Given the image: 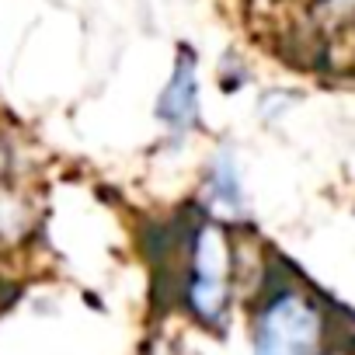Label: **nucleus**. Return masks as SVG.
<instances>
[{
    "label": "nucleus",
    "instance_id": "obj_5",
    "mask_svg": "<svg viewBox=\"0 0 355 355\" xmlns=\"http://www.w3.org/2000/svg\"><path fill=\"white\" fill-rule=\"evenodd\" d=\"M39 223V209L18 185L0 178V251L21 248Z\"/></svg>",
    "mask_w": 355,
    "mask_h": 355
},
{
    "label": "nucleus",
    "instance_id": "obj_1",
    "mask_svg": "<svg viewBox=\"0 0 355 355\" xmlns=\"http://www.w3.org/2000/svg\"><path fill=\"white\" fill-rule=\"evenodd\" d=\"M174 282L178 303L202 331L227 334L237 296V251L227 223L202 213L182 234Z\"/></svg>",
    "mask_w": 355,
    "mask_h": 355
},
{
    "label": "nucleus",
    "instance_id": "obj_6",
    "mask_svg": "<svg viewBox=\"0 0 355 355\" xmlns=\"http://www.w3.org/2000/svg\"><path fill=\"white\" fill-rule=\"evenodd\" d=\"M143 355H196V352L185 348L182 341H174V338H153V341L143 348Z\"/></svg>",
    "mask_w": 355,
    "mask_h": 355
},
{
    "label": "nucleus",
    "instance_id": "obj_3",
    "mask_svg": "<svg viewBox=\"0 0 355 355\" xmlns=\"http://www.w3.org/2000/svg\"><path fill=\"white\" fill-rule=\"evenodd\" d=\"M153 115L174 136H189L202 125V91H199V56L192 46H178L167 84L157 94Z\"/></svg>",
    "mask_w": 355,
    "mask_h": 355
},
{
    "label": "nucleus",
    "instance_id": "obj_4",
    "mask_svg": "<svg viewBox=\"0 0 355 355\" xmlns=\"http://www.w3.org/2000/svg\"><path fill=\"white\" fill-rule=\"evenodd\" d=\"M202 202H206V216L220 220L227 227L244 223L251 216V202H248V185H244V171L241 160L230 146L213 150L206 174H202Z\"/></svg>",
    "mask_w": 355,
    "mask_h": 355
},
{
    "label": "nucleus",
    "instance_id": "obj_2",
    "mask_svg": "<svg viewBox=\"0 0 355 355\" xmlns=\"http://www.w3.org/2000/svg\"><path fill=\"white\" fill-rule=\"evenodd\" d=\"M327 303L296 272H268L251 310V355H331Z\"/></svg>",
    "mask_w": 355,
    "mask_h": 355
}]
</instances>
